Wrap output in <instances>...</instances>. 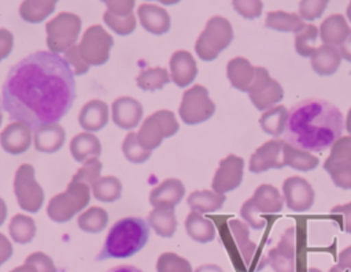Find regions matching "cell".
I'll list each match as a JSON object with an SVG mask.
<instances>
[{
	"label": "cell",
	"instance_id": "cell-12",
	"mask_svg": "<svg viewBox=\"0 0 351 272\" xmlns=\"http://www.w3.org/2000/svg\"><path fill=\"white\" fill-rule=\"evenodd\" d=\"M282 197L288 209L306 212L314 204V190L310 182L302 176H289L282 182Z\"/></svg>",
	"mask_w": 351,
	"mask_h": 272
},
{
	"label": "cell",
	"instance_id": "cell-32",
	"mask_svg": "<svg viewBox=\"0 0 351 272\" xmlns=\"http://www.w3.org/2000/svg\"><path fill=\"white\" fill-rule=\"evenodd\" d=\"M265 26L271 30L296 34L306 26V23L298 14L285 11H270L266 15Z\"/></svg>",
	"mask_w": 351,
	"mask_h": 272
},
{
	"label": "cell",
	"instance_id": "cell-13",
	"mask_svg": "<svg viewBox=\"0 0 351 272\" xmlns=\"http://www.w3.org/2000/svg\"><path fill=\"white\" fill-rule=\"evenodd\" d=\"M274 272H295L296 269V235L295 228H288L277 246L271 249L266 258Z\"/></svg>",
	"mask_w": 351,
	"mask_h": 272
},
{
	"label": "cell",
	"instance_id": "cell-49",
	"mask_svg": "<svg viewBox=\"0 0 351 272\" xmlns=\"http://www.w3.org/2000/svg\"><path fill=\"white\" fill-rule=\"evenodd\" d=\"M64 59H66V62L69 63V66L71 67L74 75H82V74H85V72L89 70V67H90V66H88V64L82 60V57H81V55H80V52H78V46H77V45L71 46L70 49H67V51L64 52Z\"/></svg>",
	"mask_w": 351,
	"mask_h": 272
},
{
	"label": "cell",
	"instance_id": "cell-58",
	"mask_svg": "<svg viewBox=\"0 0 351 272\" xmlns=\"http://www.w3.org/2000/svg\"><path fill=\"white\" fill-rule=\"evenodd\" d=\"M107 272H143L141 269L133 267V265H118L115 268L108 269Z\"/></svg>",
	"mask_w": 351,
	"mask_h": 272
},
{
	"label": "cell",
	"instance_id": "cell-9",
	"mask_svg": "<svg viewBox=\"0 0 351 272\" xmlns=\"http://www.w3.org/2000/svg\"><path fill=\"white\" fill-rule=\"evenodd\" d=\"M14 193L21 209L36 213L44 202V191L34 178V168L30 164H22L15 174Z\"/></svg>",
	"mask_w": 351,
	"mask_h": 272
},
{
	"label": "cell",
	"instance_id": "cell-41",
	"mask_svg": "<svg viewBox=\"0 0 351 272\" xmlns=\"http://www.w3.org/2000/svg\"><path fill=\"white\" fill-rule=\"evenodd\" d=\"M122 152L129 161L136 164L144 163L151 157V150H147L140 145V142L137 141V133L133 131H130L125 137L122 142Z\"/></svg>",
	"mask_w": 351,
	"mask_h": 272
},
{
	"label": "cell",
	"instance_id": "cell-6",
	"mask_svg": "<svg viewBox=\"0 0 351 272\" xmlns=\"http://www.w3.org/2000/svg\"><path fill=\"white\" fill-rule=\"evenodd\" d=\"M178 122L171 111L160 109L145 118L138 133L137 141L147 150L156 149L162 141L178 131Z\"/></svg>",
	"mask_w": 351,
	"mask_h": 272
},
{
	"label": "cell",
	"instance_id": "cell-50",
	"mask_svg": "<svg viewBox=\"0 0 351 272\" xmlns=\"http://www.w3.org/2000/svg\"><path fill=\"white\" fill-rule=\"evenodd\" d=\"M25 262L32 264L37 269V272H56V267H55L52 258L43 251L32 253L25 260Z\"/></svg>",
	"mask_w": 351,
	"mask_h": 272
},
{
	"label": "cell",
	"instance_id": "cell-28",
	"mask_svg": "<svg viewBox=\"0 0 351 272\" xmlns=\"http://www.w3.org/2000/svg\"><path fill=\"white\" fill-rule=\"evenodd\" d=\"M185 230L188 235L199 243H207L215 238V227L213 221L195 210L186 216Z\"/></svg>",
	"mask_w": 351,
	"mask_h": 272
},
{
	"label": "cell",
	"instance_id": "cell-51",
	"mask_svg": "<svg viewBox=\"0 0 351 272\" xmlns=\"http://www.w3.org/2000/svg\"><path fill=\"white\" fill-rule=\"evenodd\" d=\"M107 5V11L118 15L125 16L133 12L134 8V0H101Z\"/></svg>",
	"mask_w": 351,
	"mask_h": 272
},
{
	"label": "cell",
	"instance_id": "cell-63",
	"mask_svg": "<svg viewBox=\"0 0 351 272\" xmlns=\"http://www.w3.org/2000/svg\"><path fill=\"white\" fill-rule=\"evenodd\" d=\"M347 18H348V21L351 22V0H350L348 7H347Z\"/></svg>",
	"mask_w": 351,
	"mask_h": 272
},
{
	"label": "cell",
	"instance_id": "cell-64",
	"mask_svg": "<svg viewBox=\"0 0 351 272\" xmlns=\"http://www.w3.org/2000/svg\"><path fill=\"white\" fill-rule=\"evenodd\" d=\"M1 122H3V113H1V108H0V124H1Z\"/></svg>",
	"mask_w": 351,
	"mask_h": 272
},
{
	"label": "cell",
	"instance_id": "cell-43",
	"mask_svg": "<svg viewBox=\"0 0 351 272\" xmlns=\"http://www.w3.org/2000/svg\"><path fill=\"white\" fill-rule=\"evenodd\" d=\"M103 19H104V23L119 36H129L136 29V16L133 12L125 16H118L106 11L103 15Z\"/></svg>",
	"mask_w": 351,
	"mask_h": 272
},
{
	"label": "cell",
	"instance_id": "cell-42",
	"mask_svg": "<svg viewBox=\"0 0 351 272\" xmlns=\"http://www.w3.org/2000/svg\"><path fill=\"white\" fill-rule=\"evenodd\" d=\"M156 272H192V265L186 258L166 251L156 261Z\"/></svg>",
	"mask_w": 351,
	"mask_h": 272
},
{
	"label": "cell",
	"instance_id": "cell-1",
	"mask_svg": "<svg viewBox=\"0 0 351 272\" xmlns=\"http://www.w3.org/2000/svg\"><path fill=\"white\" fill-rule=\"evenodd\" d=\"M75 98L74 72L64 57L38 51L18 62L3 85V108L33 128L58 123Z\"/></svg>",
	"mask_w": 351,
	"mask_h": 272
},
{
	"label": "cell",
	"instance_id": "cell-31",
	"mask_svg": "<svg viewBox=\"0 0 351 272\" xmlns=\"http://www.w3.org/2000/svg\"><path fill=\"white\" fill-rule=\"evenodd\" d=\"M228 226L236 242V246L243 257V261L248 267L256 253V245L250 239V228L247 223L240 220H230Z\"/></svg>",
	"mask_w": 351,
	"mask_h": 272
},
{
	"label": "cell",
	"instance_id": "cell-35",
	"mask_svg": "<svg viewBox=\"0 0 351 272\" xmlns=\"http://www.w3.org/2000/svg\"><path fill=\"white\" fill-rule=\"evenodd\" d=\"M171 81L166 68L154 67V68H143L136 78L137 86L145 92L160 90L166 83Z\"/></svg>",
	"mask_w": 351,
	"mask_h": 272
},
{
	"label": "cell",
	"instance_id": "cell-19",
	"mask_svg": "<svg viewBox=\"0 0 351 272\" xmlns=\"http://www.w3.org/2000/svg\"><path fill=\"white\" fill-rule=\"evenodd\" d=\"M141 26L155 36H160L170 29V16L167 11L155 4H141L137 10Z\"/></svg>",
	"mask_w": 351,
	"mask_h": 272
},
{
	"label": "cell",
	"instance_id": "cell-24",
	"mask_svg": "<svg viewBox=\"0 0 351 272\" xmlns=\"http://www.w3.org/2000/svg\"><path fill=\"white\" fill-rule=\"evenodd\" d=\"M255 209L261 215H271V213H278L281 212L284 206V197L271 185H261L255 190L254 195L250 198Z\"/></svg>",
	"mask_w": 351,
	"mask_h": 272
},
{
	"label": "cell",
	"instance_id": "cell-59",
	"mask_svg": "<svg viewBox=\"0 0 351 272\" xmlns=\"http://www.w3.org/2000/svg\"><path fill=\"white\" fill-rule=\"evenodd\" d=\"M10 272H37V269H36L32 264L25 262L23 265L16 267V268H14V269H12V271H10Z\"/></svg>",
	"mask_w": 351,
	"mask_h": 272
},
{
	"label": "cell",
	"instance_id": "cell-7",
	"mask_svg": "<svg viewBox=\"0 0 351 272\" xmlns=\"http://www.w3.org/2000/svg\"><path fill=\"white\" fill-rule=\"evenodd\" d=\"M215 112V104L208 96V90L202 85H195L185 90L178 108L181 120L185 124H199L208 120Z\"/></svg>",
	"mask_w": 351,
	"mask_h": 272
},
{
	"label": "cell",
	"instance_id": "cell-48",
	"mask_svg": "<svg viewBox=\"0 0 351 272\" xmlns=\"http://www.w3.org/2000/svg\"><path fill=\"white\" fill-rule=\"evenodd\" d=\"M330 159L351 163V135L337 138L330 146Z\"/></svg>",
	"mask_w": 351,
	"mask_h": 272
},
{
	"label": "cell",
	"instance_id": "cell-60",
	"mask_svg": "<svg viewBox=\"0 0 351 272\" xmlns=\"http://www.w3.org/2000/svg\"><path fill=\"white\" fill-rule=\"evenodd\" d=\"M5 217H7V205L4 200L0 197V226L5 221Z\"/></svg>",
	"mask_w": 351,
	"mask_h": 272
},
{
	"label": "cell",
	"instance_id": "cell-33",
	"mask_svg": "<svg viewBox=\"0 0 351 272\" xmlns=\"http://www.w3.org/2000/svg\"><path fill=\"white\" fill-rule=\"evenodd\" d=\"M56 3L58 0H23L19 15L29 23H38L53 12Z\"/></svg>",
	"mask_w": 351,
	"mask_h": 272
},
{
	"label": "cell",
	"instance_id": "cell-16",
	"mask_svg": "<svg viewBox=\"0 0 351 272\" xmlns=\"http://www.w3.org/2000/svg\"><path fill=\"white\" fill-rule=\"evenodd\" d=\"M185 187L181 180L170 178L163 180L149 194V202L154 208L174 209V206L184 198Z\"/></svg>",
	"mask_w": 351,
	"mask_h": 272
},
{
	"label": "cell",
	"instance_id": "cell-45",
	"mask_svg": "<svg viewBox=\"0 0 351 272\" xmlns=\"http://www.w3.org/2000/svg\"><path fill=\"white\" fill-rule=\"evenodd\" d=\"M328 3L329 0H300L299 16L308 22L318 19L324 14Z\"/></svg>",
	"mask_w": 351,
	"mask_h": 272
},
{
	"label": "cell",
	"instance_id": "cell-4",
	"mask_svg": "<svg viewBox=\"0 0 351 272\" xmlns=\"http://www.w3.org/2000/svg\"><path fill=\"white\" fill-rule=\"evenodd\" d=\"M232 40L233 27L230 22L223 16H213L195 44L196 55L204 62H211L229 46Z\"/></svg>",
	"mask_w": 351,
	"mask_h": 272
},
{
	"label": "cell",
	"instance_id": "cell-17",
	"mask_svg": "<svg viewBox=\"0 0 351 272\" xmlns=\"http://www.w3.org/2000/svg\"><path fill=\"white\" fill-rule=\"evenodd\" d=\"M197 75V66L186 51H176L170 57V78L178 87H186Z\"/></svg>",
	"mask_w": 351,
	"mask_h": 272
},
{
	"label": "cell",
	"instance_id": "cell-5",
	"mask_svg": "<svg viewBox=\"0 0 351 272\" xmlns=\"http://www.w3.org/2000/svg\"><path fill=\"white\" fill-rule=\"evenodd\" d=\"M49 52H66L75 45L81 31V18L71 12H60L45 25Z\"/></svg>",
	"mask_w": 351,
	"mask_h": 272
},
{
	"label": "cell",
	"instance_id": "cell-52",
	"mask_svg": "<svg viewBox=\"0 0 351 272\" xmlns=\"http://www.w3.org/2000/svg\"><path fill=\"white\" fill-rule=\"evenodd\" d=\"M330 215L332 216L339 215L343 230L347 234H351V202H347L344 205H337V206L332 208Z\"/></svg>",
	"mask_w": 351,
	"mask_h": 272
},
{
	"label": "cell",
	"instance_id": "cell-55",
	"mask_svg": "<svg viewBox=\"0 0 351 272\" xmlns=\"http://www.w3.org/2000/svg\"><path fill=\"white\" fill-rule=\"evenodd\" d=\"M12 256V245L11 242L0 232V267Z\"/></svg>",
	"mask_w": 351,
	"mask_h": 272
},
{
	"label": "cell",
	"instance_id": "cell-26",
	"mask_svg": "<svg viewBox=\"0 0 351 272\" xmlns=\"http://www.w3.org/2000/svg\"><path fill=\"white\" fill-rule=\"evenodd\" d=\"M70 153L74 160L82 163L88 159H97L101 153L99 138L92 133H81L73 137L70 142Z\"/></svg>",
	"mask_w": 351,
	"mask_h": 272
},
{
	"label": "cell",
	"instance_id": "cell-56",
	"mask_svg": "<svg viewBox=\"0 0 351 272\" xmlns=\"http://www.w3.org/2000/svg\"><path fill=\"white\" fill-rule=\"evenodd\" d=\"M339 51H340V55L344 60L350 62L351 63V30L347 36V38L343 41V44L339 46Z\"/></svg>",
	"mask_w": 351,
	"mask_h": 272
},
{
	"label": "cell",
	"instance_id": "cell-2",
	"mask_svg": "<svg viewBox=\"0 0 351 272\" xmlns=\"http://www.w3.org/2000/svg\"><path fill=\"white\" fill-rule=\"evenodd\" d=\"M149 238V224L141 217H123L110 228L97 260L128 258L140 251Z\"/></svg>",
	"mask_w": 351,
	"mask_h": 272
},
{
	"label": "cell",
	"instance_id": "cell-30",
	"mask_svg": "<svg viewBox=\"0 0 351 272\" xmlns=\"http://www.w3.org/2000/svg\"><path fill=\"white\" fill-rule=\"evenodd\" d=\"M288 116V109L284 105H274L262 112L259 118L261 128L269 135L280 137L285 131Z\"/></svg>",
	"mask_w": 351,
	"mask_h": 272
},
{
	"label": "cell",
	"instance_id": "cell-61",
	"mask_svg": "<svg viewBox=\"0 0 351 272\" xmlns=\"http://www.w3.org/2000/svg\"><path fill=\"white\" fill-rule=\"evenodd\" d=\"M346 130H347V133L351 135V108L348 109L347 116H346Z\"/></svg>",
	"mask_w": 351,
	"mask_h": 272
},
{
	"label": "cell",
	"instance_id": "cell-29",
	"mask_svg": "<svg viewBox=\"0 0 351 272\" xmlns=\"http://www.w3.org/2000/svg\"><path fill=\"white\" fill-rule=\"evenodd\" d=\"M225 200V194L215 193L214 190H197L191 193L186 201L192 210L203 215L219 210L223 206Z\"/></svg>",
	"mask_w": 351,
	"mask_h": 272
},
{
	"label": "cell",
	"instance_id": "cell-34",
	"mask_svg": "<svg viewBox=\"0 0 351 272\" xmlns=\"http://www.w3.org/2000/svg\"><path fill=\"white\" fill-rule=\"evenodd\" d=\"M148 224L159 236L171 238L177 228L174 209L154 208V210H151V213L148 215Z\"/></svg>",
	"mask_w": 351,
	"mask_h": 272
},
{
	"label": "cell",
	"instance_id": "cell-21",
	"mask_svg": "<svg viewBox=\"0 0 351 272\" xmlns=\"http://www.w3.org/2000/svg\"><path fill=\"white\" fill-rule=\"evenodd\" d=\"M255 68L256 67H254L245 57L239 56L230 59L226 66V75L230 85L234 89L247 93L255 79Z\"/></svg>",
	"mask_w": 351,
	"mask_h": 272
},
{
	"label": "cell",
	"instance_id": "cell-62",
	"mask_svg": "<svg viewBox=\"0 0 351 272\" xmlns=\"http://www.w3.org/2000/svg\"><path fill=\"white\" fill-rule=\"evenodd\" d=\"M156 1H159V3H162L165 5H173V4H177L180 0H156Z\"/></svg>",
	"mask_w": 351,
	"mask_h": 272
},
{
	"label": "cell",
	"instance_id": "cell-10",
	"mask_svg": "<svg viewBox=\"0 0 351 272\" xmlns=\"http://www.w3.org/2000/svg\"><path fill=\"white\" fill-rule=\"evenodd\" d=\"M247 93L252 105L262 112L278 104L284 97L282 86L270 77L265 67L255 68V79Z\"/></svg>",
	"mask_w": 351,
	"mask_h": 272
},
{
	"label": "cell",
	"instance_id": "cell-39",
	"mask_svg": "<svg viewBox=\"0 0 351 272\" xmlns=\"http://www.w3.org/2000/svg\"><path fill=\"white\" fill-rule=\"evenodd\" d=\"M324 169L329 174L335 186L343 190H351V163L328 157L324 163Z\"/></svg>",
	"mask_w": 351,
	"mask_h": 272
},
{
	"label": "cell",
	"instance_id": "cell-40",
	"mask_svg": "<svg viewBox=\"0 0 351 272\" xmlns=\"http://www.w3.org/2000/svg\"><path fill=\"white\" fill-rule=\"evenodd\" d=\"M319 36V30L314 25H306L300 31L295 34V51L302 57H311L315 52L317 40Z\"/></svg>",
	"mask_w": 351,
	"mask_h": 272
},
{
	"label": "cell",
	"instance_id": "cell-8",
	"mask_svg": "<svg viewBox=\"0 0 351 272\" xmlns=\"http://www.w3.org/2000/svg\"><path fill=\"white\" fill-rule=\"evenodd\" d=\"M114 45L112 37L100 25L88 27L80 41L78 52L88 66H101L110 57Z\"/></svg>",
	"mask_w": 351,
	"mask_h": 272
},
{
	"label": "cell",
	"instance_id": "cell-18",
	"mask_svg": "<svg viewBox=\"0 0 351 272\" xmlns=\"http://www.w3.org/2000/svg\"><path fill=\"white\" fill-rule=\"evenodd\" d=\"M112 120L121 128L136 127L143 118V107L133 97H119L111 107Z\"/></svg>",
	"mask_w": 351,
	"mask_h": 272
},
{
	"label": "cell",
	"instance_id": "cell-44",
	"mask_svg": "<svg viewBox=\"0 0 351 272\" xmlns=\"http://www.w3.org/2000/svg\"><path fill=\"white\" fill-rule=\"evenodd\" d=\"M100 172L101 163L99 161V159H88L86 161H84V165L74 174L71 180L82 182L92 187V185L100 178Z\"/></svg>",
	"mask_w": 351,
	"mask_h": 272
},
{
	"label": "cell",
	"instance_id": "cell-46",
	"mask_svg": "<svg viewBox=\"0 0 351 272\" xmlns=\"http://www.w3.org/2000/svg\"><path fill=\"white\" fill-rule=\"evenodd\" d=\"M233 8L245 19H255L262 15V0H232Z\"/></svg>",
	"mask_w": 351,
	"mask_h": 272
},
{
	"label": "cell",
	"instance_id": "cell-15",
	"mask_svg": "<svg viewBox=\"0 0 351 272\" xmlns=\"http://www.w3.org/2000/svg\"><path fill=\"white\" fill-rule=\"evenodd\" d=\"M0 145L10 154H22L32 145V127L23 122H12L0 134Z\"/></svg>",
	"mask_w": 351,
	"mask_h": 272
},
{
	"label": "cell",
	"instance_id": "cell-3",
	"mask_svg": "<svg viewBox=\"0 0 351 272\" xmlns=\"http://www.w3.org/2000/svg\"><path fill=\"white\" fill-rule=\"evenodd\" d=\"M90 186L82 182L71 180L66 191L56 194L49 200L47 213L56 223L69 221L75 213L82 210L90 201Z\"/></svg>",
	"mask_w": 351,
	"mask_h": 272
},
{
	"label": "cell",
	"instance_id": "cell-22",
	"mask_svg": "<svg viewBox=\"0 0 351 272\" xmlns=\"http://www.w3.org/2000/svg\"><path fill=\"white\" fill-rule=\"evenodd\" d=\"M78 123L88 133H95L101 130L108 123L107 104L100 100L88 101L80 111Z\"/></svg>",
	"mask_w": 351,
	"mask_h": 272
},
{
	"label": "cell",
	"instance_id": "cell-25",
	"mask_svg": "<svg viewBox=\"0 0 351 272\" xmlns=\"http://www.w3.org/2000/svg\"><path fill=\"white\" fill-rule=\"evenodd\" d=\"M348 23L346 18L340 14L328 16L319 26V38L326 45L340 46L350 33Z\"/></svg>",
	"mask_w": 351,
	"mask_h": 272
},
{
	"label": "cell",
	"instance_id": "cell-36",
	"mask_svg": "<svg viewBox=\"0 0 351 272\" xmlns=\"http://www.w3.org/2000/svg\"><path fill=\"white\" fill-rule=\"evenodd\" d=\"M8 231H10V235L14 242L25 245V243H29L34 238L36 224L32 217L18 213L11 219Z\"/></svg>",
	"mask_w": 351,
	"mask_h": 272
},
{
	"label": "cell",
	"instance_id": "cell-23",
	"mask_svg": "<svg viewBox=\"0 0 351 272\" xmlns=\"http://www.w3.org/2000/svg\"><path fill=\"white\" fill-rule=\"evenodd\" d=\"M341 55L337 46L322 44L311 55L310 62L315 74L321 77H328L335 74L341 64Z\"/></svg>",
	"mask_w": 351,
	"mask_h": 272
},
{
	"label": "cell",
	"instance_id": "cell-27",
	"mask_svg": "<svg viewBox=\"0 0 351 272\" xmlns=\"http://www.w3.org/2000/svg\"><path fill=\"white\" fill-rule=\"evenodd\" d=\"M282 160L285 167H291L292 169L307 172L313 171L318 167L319 160L313 153L295 148L288 142H282Z\"/></svg>",
	"mask_w": 351,
	"mask_h": 272
},
{
	"label": "cell",
	"instance_id": "cell-14",
	"mask_svg": "<svg viewBox=\"0 0 351 272\" xmlns=\"http://www.w3.org/2000/svg\"><path fill=\"white\" fill-rule=\"evenodd\" d=\"M282 142L284 141L271 139L261 145L250 157L248 169L254 174H262L273 168L280 169L285 167L282 160Z\"/></svg>",
	"mask_w": 351,
	"mask_h": 272
},
{
	"label": "cell",
	"instance_id": "cell-11",
	"mask_svg": "<svg viewBox=\"0 0 351 272\" xmlns=\"http://www.w3.org/2000/svg\"><path fill=\"white\" fill-rule=\"evenodd\" d=\"M244 174V160L236 154H229L219 161L214 174L211 189L215 193L226 194L241 185Z\"/></svg>",
	"mask_w": 351,
	"mask_h": 272
},
{
	"label": "cell",
	"instance_id": "cell-57",
	"mask_svg": "<svg viewBox=\"0 0 351 272\" xmlns=\"http://www.w3.org/2000/svg\"><path fill=\"white\" fill-rule=\"evenodd\" d=\"M195 272H223V269L215 264H204L196 268Z\"/></svg>",
	"mask_w": 351,
	"mask_h": 272
},
{
	"label": "cell",
	"instance_id": "cell-54",
	"mask_svg": "<svg viewBox=\"0 0 351 272\" xmlns=\"http://www.w3.org/2000/svg\"><path fill=\"white\" fill-rule=\"evenodd\" d=\"M329 272H351V246L340 253L337 264L333 265Z\"/></svg>",
	"mask_w": 351,
	"mask_h": 272
},
{
	"label": "cell",
	"instance_id": "cell-37",
	"mask_svg": "<svg viewBox=\"0 0 351 272\" xmlns=\"http://www.w3.org/2000/svg\"><path fill=\"white\" fill-rule=\"evenodd\" d=\"M92 194L101 202H114L119 200L122 193V185L115 176L99 178L90 187Z\"/></svg>",
	"mask_w": 351,
	"mask_h": 272
},
{
	"label": "cell",
	"instance_id": "cell-20",
	"mask_svg": "<svg viewBox=\"0 0 351 272\" xmlns=\"http://www.w3.org/2000/svg\"><path fill=\"white\" fill-rule=\"evenodd\" d=\"M66 133L64 128L58 123L43 124L34 128L33 141L38 152L43 153H55L64 144Z\"/></svg>",
	"mask_w": 351,
	"mask_h": 272
},
{
	"label": "cell",
	"instance_id": "cell-38",
	"mask_svg": "<svg viewBox=\"0 0 351 272\" xmlns=\"http://www.w3.org/2000/svg\"><path fill=\"white\" fill-rule=\"evenodd\" d=\"M107 221H108V215L100 206H92L84 210L77 220L78 227L82 231L90 232V234H97L103 231L104 227L107 226Z\"/></svg>",
	"mask_w": 351,
	"mask_h": 272
},
{
	"label": "cell",
	"instance_id": "cell-47",
	"mask_svg": "<svg viewBox=\"0 0 351 272\" xmlns=\"http://www.w3.org/2000/svg\"><path fill=\"white\" fill-rule=\"evenodd\" d=\"M240 215H241L244 223H247V226L254 230H262L266 224L265 217H262V215L255 209V206L252 205L250 198L243 204V206L240 209Z\"/></svg>",
	"mask_w": 351,
	"mask_h": 272
},
{
	"label": "cell",
	"instance_id": "cell-53",
	"mask_svg": "<svg viewBox=\"0 0 351 272\" xmlns=\"http://www.w3.org/2000/svg\"><path fill=\"white\" fill-rule=\"evenodd\" d=\"M14 46V36L7 29H0V62L7 57Z\"/></svg>",
	"mask_w": 351,
	"mask_h": 272
}]
</instances>
